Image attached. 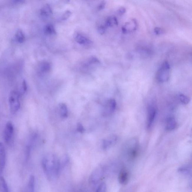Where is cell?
I'll list each match as a JSON object with an SVG mask.
<instances>
[{"mask_svg":"<svg viewBox=\"0 0 192 192\" xmlns=\"http://www.w3.org/2000/svg\"><path fill=\"white\" fill-rule=\"evenodd\" d=\"M68 161V157L66 156L61 160L56 155L52 153L45 155L42 161L44 173L49 180L57 177Z\"/></svg>","mask_w":192,"mask_h":192,"instance_id":"cell-1","label":"cell"},{"mask_svg":"<svg viewBox=\"0 0 192 192\" xmlns=\"http://www.w3.org/2000/svg\"><path fill=\"white\" fill-rule=\"evenodd\" d=\"M123 150L130 160H133L136 158L139 150V143L138 138H133L128 140L124 144Z\"/></svg>","mask_w":192,"mask_h":192,"instance_id":"cell-2","label":"cell"},{"mask_svg":"<svg viewBox=\"0 0 192 192\" xmlns=\"http://www.w3.org/2000/svg\"><path fill=\"white\" fill-rule=\"evenodd\" d=\"M171 67L169 64L165 62L162 64L161 66L158 71L156 78L160 82H167L169 80L171 76Z\"/></svg>","mask_w":192,"mask_h":192,"instance_id":"cell-3","label":"cell"},{"mask_svg":"<svg viewBox=\"0 0 192 192\" xmlns=\"http://www.w3.org/2000/svg\"><path fill=\"white\" fill-rule=\"evenodd\" d=\"M9 104L11 113L13 114L17 113L20 107V94L18 92L15 90L11 92L9 96Z\"/></svg>","mask_w":192,"mask_h":192,"instance_id":"cell-4","label":"cell"},{"mask_svg":"<svg viewBox=\"0 0 192 192\" xmlns=\"http://www.w3.org/2000/svg\"><path fill=\"white\" fill-rule=\"evenodd\" d=\"M106 168L104 166H100L96 168L92 173L89 181L90 183L95 184L98 183L102 180L105 175Z\"/></svg>","mask_w":192,"mask_h":192,"instance_id":"cell-5","label":"cell"},{"mask_svg":"<svg viewBox=\"0 0 192 192\" xmlns=\"http://www.w3.org/2000/svg\"><path fill=\"white\" fill-rule=\"evenodd\" d=\"M14 128L11 123L8 122L6 124L4 131V139L5 143L9 146H11L14 143Z\"/></svg>","mask_w":192,"mask_h":192,"instance_id":"cell-6","label":"cell"},{"mask_svg":"<svg viewBox=\"0 0 192 192\" xmlns=\"http://www.w3.org/2000/svg\"><path fill=\"white\" fill-rule=\"evenodd\" d=\"M157 110L155 105L151 103L148 106L147 119V128L150 129L154 123L157 115Z\"/></svg>","mask_w":192,"mask_h":192,"instance_id":"cell-7","label":"cell"},{"mask_svg":"<svg viewBox=\"0 0 192 192\" xmlns=\"http://www.w3.org/2000/svg\"><path fill=\"white\" fill-rule=\"evenodd\" d=\"M116 102L113 99L108 100L103 106L102 115L104 116H108L112 114L116 109Z\"/></svg>","mask_w":192,"mask_h":192,"instance_id":"cell-8","label":"cell"},{"mask_svg":"<svg viewBox=\"0 0 192 192\" xmlns=\"http://www.w3.org/2000/svg\"><path fill=\"white\" fill-rule=\"evenodd\" d=\"M117 139V137L115 135H110L105 138L102 141L103 149H107L109 148L116 143Z\"/></svg>","mask_w":192,"mask_h":192,"instance_id":"cell-9","label":"cell"},{"mask_svg":"<svg viewBox=\"0 0 192 192\" xmlns=\"http://www.w3.org/2000/svg\"><path fill=\"white\" fill-rule=\"evenodd\" d=\"M6 152L4 146L2 143L0 144V169L2 173L4 169L6 164Z\"/></svg>","mask_w":192,"mask_h":192,"instance_id":"cell-10","label":"cell"},{"mask_svg":"<svg viewBox=\"0 0 192 192\" xmlns=\"http://www.w3.org/2000/svg\"><path fill=\"white\" fill-rule=\"evenodd\" d=\"M75 39L78 43L82 45H88L92 43L91 41L82 34L79 33L75 34Z\"/></svg>","mask_w":192,"mask_h":192,"instance_id":"cell-11","label":"cell"},{"mask_svg":"<svg viewBox=\"0 0 192 192\" xmlns=\"http://www.w3.org/2000/svg\"><path fill=\"white\" fill-rule=\"evenodd\" d=\"M137 23L134 20L128 22L122 28V31L123 33H126L128 32L133 31L136 29Z\"/></svg>","mask_w":192,"mask_h":192,"instance_id":"cell-12","label":"cell"},{"mask_svg":"<svg viewBox=\"0 0 192 192\" xmlns=\"http://www.w3.org/2000/svg\"><path fill=\"white\" fill-rule=\"evenodd\" d=\"M129 173L126 169L121 170L119 175V181L122 185H125L128 183L129 180Z\"/></svg>","mask_w":192,"mask_h":192,"instance_id":"cell-13","label":"cell"},{"mask_svg":"<svg viewBox=\"0 0 192 192\" xmlns=\"http://www.w3.org/2000/svg\"><path fill=\"white\" fill-rule=\"evenodd\" d=\"M35 176L31 175L29 179L24 192H35Z\"/></svg>","mask_w":192,"mask_h":192,"instance_id":"cell-14","label":"cell"},{"mask_svg":"<svg viewBox=\"0 0 192 192\" xmlns=\"http://www.w3.org/2000/svg\"><path fill=\"white\" fill-rule=\"evenodd\" d=\"M59 113L62 118H67L68 116V107L65 104L61 103L58 105Z\"/></svg>","mask_w":192,"mask_h":192,"instance_id":"cell-15","label":"cell"},{"mask_svg":"<svg viewBox=\"0 0 192 192\" xmlns=\"http://www.w3.org/2000/svg\"><path fill=\"white\" fill-rule=\"evenodd\" d=\"M40 13L42 17H49L53 14L51 7L49 4H46L42 6L40 11Z\"/></svg>","mask_w":192,"mask_h":192,"instance_id":"cell-16","label":"cell"},{"mask_svg":"<svg viewBox=\"0 0 192 192\" xmlns=\"http://www.w3.org/2000/svg\"><path fill=\"white\" fill-rule=\"evenodd\" d=\"M52 66L49 62L44 61L39 64V71L41 73L46 74L50 72Z\"/></svg>","mask_w":192,"mask_h":192,"instance_id":"cell-17","label":"cell"},{"mask_svg":"<svg viewBox=\"0 0 192 192\" xmlns=\"http://www.w3.org/2000/svg\"><path fill=\"white\" fill-rule=\"evenodd\" d=\"M177 122L174 118L171 117L167 120L166 129L168 131L175 130L177 126Z\"/></svg>","mask_w":192,"mask_h":192,"instance_id":"cell-18","label":"cell"},{"mask_svg":"<svg viewBox=\"0 0 192 192\" xmlns=\"http://www.w3.org/2000/svg\"><path fill=\"white\" fill-rule=\"evenodd\" d=\"M45 33L48 35H54L57 34V31L52 24H47L44 29Z\"/></svg>","mask_w":192,"mask_h":192,"instance_id":"cell-19","label":"cell"},{"mask_svg":"<svg viewBox=\"0 0 192 192\" xmlns=\"http://www.w3.org/2000/svg\"><path fill=\"white\" fill-rule=\"evenodd\" d=\"M0 190L1 192H9L7 183L4 178L2 176L0 179Z\"/></svg>","mask_w":192,"mask_h":192,"instance_id":"cell-20","label":"cell"},{"mask_svg":"<svg viewBox=\"0 0 192 192\" xmlns=\"http://www.w3.org/2000/svg\"><path fill=\"white\" fill-rule=\"evenodd\" d=\"M16 40L20 43H22L25 41V36L21 30H18L16 32Z\"/></svg>","mask_w":192,"mask_h":192,"instance_id":"cell-21","label":"cell"},{"mask_svg":"<svg viewBox=\"0 0 192 192\" xmlns=\"http://www.w3.org/2000/svg\"><path fill=\"white\" fill-rule=\"evenodd\" d=\"M118 24V21L115 17H110L106 21L105 27H113L114 25Z\"/></svg>","mask_w":192,"mask_h":192,"instance_id":"cell-22","label":"cell"},{"mask_svg":"<svg viewBox=\"0 0 192 192\" xmlns=\"http://www.w3.org/2000/svg\"><path fill=\"white\" fill-rule=\"evenodd\" d=\"M179 98L182 103L187 105L190 102V99L187 96L183 94H180L179 95Z\"/></svg>","mask_w":192,"mask_h":192,"instance_id":"cell-23","label":"cell"},{"mask_svg":"<svg viewBox=\"0 0 192 192\" xmlns=\"http://www.w3.org/2000/svg\"><path fill=\"white\" fill-rule=\"evenodd\" d=\"M95 192H107L106 184L105 183L101 184L97 188Z\"/></svg>","mask_w":192,"mask_h":192,"instance_id":"cell-24","label":"cell"},{"mask_svg":"<svg viewBox=\"0 0 192 192\" xmlns=\"http://www.w3.org/2000/svg\"><path fill=\"white\" fill-rule=\"evenodd\" d=\"M71 12L69 10H67L61 16V19L62 20H66L70 17L71 15Z\"/></svg>","mask_w":192,"mask_h":192,"instance_id":"cell-25","label":"cell"},{"mask_svg":"<svg viewBox=\"0 0 192 192\" xmlns=\"http://www.w3.org/2000/svg\"><path fill=\"white\" fill-rule=\"evenodd\" d=\"M27 82H26L25 80H23L22 83V88L21 91H20L19 94L23 95L24 94L26 91H27Z\"/></svg>","mask_w":192,"mask_h":192,"instance_id":"cell-26","label":"cell"},{"mask_svg":"<svg viewBox=\"0 0 192 192\" xmlns=\"http://www.w3.org/2000/svg\"><path fill=\"white\" fill-rule=\"evenodd\" d=\"M77 130L78 132L79 133H83L85 131L84 128L81 123H78L77 126Z\"/></svg>","mask_w":192,"mask_h":192,"instance_id":"cell-27","label":"cell"},{"mask_svg":"<svg viewBox=\"0 0 192 192\" xmlns=\"http://www.w3.org/2000/svg\"><path fill=\"white\" fill-rule=\"evenodd\" d=\"M178 171L181 173L186 174L189 172V170L186 167H182L179 168V170H178Z\"/></svg>","mask_w":192,"mask_h":192,"instance_id":"cell-28","label":"cell"},{"mask_svg":"<svg viewBox=\"0 0 192 192\" xmlns=\"http://www.w3.org/2000/svg\"><path fill=\"white\" fill-rule=\"evenodd\" d=\"M154 32L157 35H161L164 33V31L162 29H161V28H159V27H156V28L155 29Z\"/></svg>","mask_w":192,"mask_h":192,"instance_id":"cell-29","label":"cell"},{"mask_svg":"<svg viewBox=\"0 0 192 192\" xmlns=\"http://www.w3.org/2000/svg\"><path fill=\"white\" fill-rule=\"evenodd\" d=\"M105 29H106V27H104V26H101L98 27V31L101 34H103L105 33Z\"/></svg>","mask_w":192,"mask_h":192,"instance_id":"cell-30","label":"cell"},{"mask_svg":"<svg viewBox=\"0 0 192 192\" xmlns=\"http://www.w3.org/2000/svg\"><path fill=\"white\" fill-rule=\"evenodd\" d=\"M105 6V3L104 2H102L100 4V5H99V6L98 9H99L100 10H101V9H104Z\"/></svg>","mask_w":192,"mask_h":192,"instance_id":"cell-31","label":"cell"},{"mask_svg":"<svg viewBox=\"0 0 192 192\" xmlns=\"http://www.w3.org/2000/svg\"><path fill=\"white\" fill-rule=\"evenodd\" d=\"M125 9L124 8H120L119 10V13L120 14H123L125 13Z\"/></svg>","mask_w":192,"mask_h":192,"instance_id":"cell-32","label":"cell"},{"mask_svg":"<svg viewBox=\"0 0 192 192\" xmlns=\"http://www.w3.org/2000/svg\"><path fill=\"white\" fill-rule=\"evenodd\" d=\"M24 1H14L13 2L15 4H20L21 3H22L24 2Z\"/></svg>","mask_w":192,"mask_h":192,"instance_id":"cell-33","label":"cell"}]
</instances>
